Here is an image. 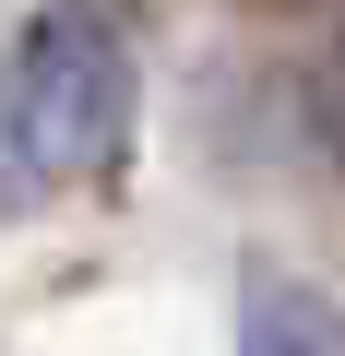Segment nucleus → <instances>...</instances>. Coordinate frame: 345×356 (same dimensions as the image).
<instances>
[{
    "instance_id": "obj_1",
    "label": "nucleus",
    "mask_w": 345,
    "mask_h": 356,
    "mask_svg": "<svg viewBox=\"0 0 345 356\" xmlns=\"http://www.w3.org/2000/svg\"><path fill=\"white\" fill-rule=\"evenodd\" d=\"M131 36L95 0H48V13L13 36V72H0V178L13 191H60V178H95L131 143Z\"/></svg>"
},
{
    "instance_id": "obj_2",
    "label": "nucleus",
    "mask_w": 345,
    "mask_h": 356,
    "mask_svg": "<svg viewBox=\"0 0 345 356\" xmlns=\"http://www.w3.org/2000/svg\"><path fill=\"white\" fill-rule=\"evenodd\" d=\"M238 356H345V309L298 273H250L238 285Z\"/></svg>"
},
{
    "instance_id": "obj_3",
    "label": "nucleus",
    "mask_w": 345,
    "mask_h": 356,
    "mask_svg": "<svg viewBox=\"0 0 345 356\" xmlns=\"http://www.w3.org/2000/svg\"><path fill=\"white\" fill-rule=\"evenodd\" d=\"M309 119H321V154L345 166V24H333V48H321V72H309Z\"/></svg>"
}]
</instances>
